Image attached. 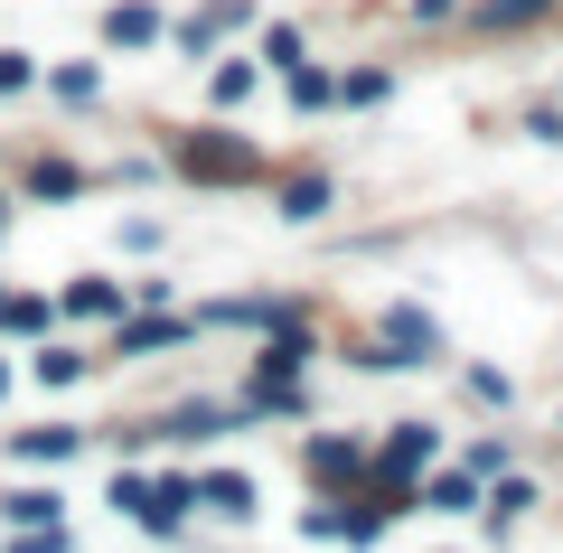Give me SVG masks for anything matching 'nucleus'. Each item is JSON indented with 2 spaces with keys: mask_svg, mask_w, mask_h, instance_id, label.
<instances>
[{
  "mask_svg": "<svg viewBox=\"0 0 563 553\" xmlns=\"http://www.w3.org/2000/svg\"><path fill=\"white\" fill-rule=\"evenodd\" d=\"M179 169L188 178H244V169H254V151H244V141H188Z\"/></svg>",
  "mask_w": 563,
  "mask_h": 553,
  "instance_id": "nucleus-1",
  "label": "nucleus"
},
{
  "mask_svg": "<svg viewBox=\"0 0 563 553\" xmlns=\"http://www.w3.org/2000/svg\"><path fill=\"white\" fill-rule=\"evenodd\" d=\"M385 347H395L385 366H422V347H432V319H422V310H385Z\"/></svg>",
  "mask_w": 563,
  "mask_h": 553,
  "instance_id": "nucleus-2",
  "label": "nucleus"
},
{
  "mask_svg": "<svg viewBox=\"0 0 563 553\" xmlns=\"http://www.w3.org/2000/svg\"><path fill=\"white\" fill-rule=\"evenodd\" d=\"M103 38H113V47H151V38H161V10H141V0H132V10L103 20Z\"/></svg>",
  "mask_w": 563,
  "mask_h": 553,
  "instance_id": "nucleus-3",
  "label": "nucleus"
},
{
  "mask_svg": "<svg viewBox=\"0 0 563 553\" xmlns=\"http://www.w3.org/2000/svg\"><path fill=\"white\" fill-rule=\"evenodd\" d=\"M422 497H432L442 516H470V507H479V469H451V478H432Z\"/></svg>",
  "mask_w": 563,
  "mask_h": 553,
  "instance_id": "nucleus-4",
  "label": "nucleus"
},
{
  "mask_svg": "<svg viewBox=\"0 0 563 553\" xmlns=\"http://www.w3.org/2000/svg\"><path fill=\"white\" fill-rule=\"evenodd\" d=\"M422 460H432V432H422V422H404V432H395V451H385L376 469H385V478H404V469H422Z\"/></svg>",
  "mask_w": 563,
  "mask_h": 553,
  "instance_id": "nucleus-5",
  "label": "nucleus"
},
{
  "mask_svg": "<svg viewBox=\"0 0 563 553\" xmlns=\"http://www.w3.org/2000/svg\"><path fill=\"white\" fill-rule=\"evenodd\" d=\"M198 497H207L217 516H244V507H254V478H244V469H235V478H207Z\"/></svg>",
  "mask_w": 563,
  "mask_h": 553,
  "instance_id": "nucleus-6",
  "label": "nucleus"
},
{
  "mask_svg": "<svg viewBox=\"0 0 563 553\" xmlns=\"http://www.w3.org/2000/svg\"><path fill=\"white\" fill-rule=\"evenodd\" d=\"M66 310H76V319H113L122 291H113V281H76V291H66Z\"/></svg>",
  "mask_w": 563,
  "mask_h": 553,
  "instance_id": "nucleus-7",
  "label": "nucleus"
},
{
  "mask_svg": "<svg viewBox=\"0 0 563 553\" xmlns=\"http://www.w3.org/2000/svg\"><path fill=\"white\" fill-rule=\"evenodd\" d=\"M301 366H310V338H273V356H263V385L301 376Z\"/></svg>",
  "mask_w": 563,
  "mask_h": 553,
  "instance_id": "nucleus-8",
  "label": "nucleus"
},
{
  "mask_svg": "<svg viewBox=\"0 0 563 553\" xmlns=\"http://www.w3.org/2000/svg\"><path fill=\"white\" fill-rule=\"evenodd\" d=\"M113 507H132L141 526H161V488L151 478H113Z\"/></svg>",
  "mask_w": 563,
  "mask_h": 553,
  "instance_id": "nucleus-9",
  "label": "nucleus"
},
{
  "mask_svg": "<svg viewBox=\"0 0 563 553\" xmlns=\"http://www.w3.org/2000/svg\"><path fill=\"white\" fill-rule=\"evenodd\" d=\"M76 451V432H66V422H47V432H20V460H66Z\"/></svg>",
  "mask_w": 563,
  "mask_h": 553,
  "instance_id": "nucleus-10",
  "label": "nucleus"
},
{
  "mask_svg": "<svg viewBox=\"0 0 563 553\" xmlns=\"http://www.w3.org/2000/svg\"><path fill=\"white\" fill-rule=\"evenodd\" d=\"M10 516H20V526H57V497H47V488H20V497H10Z\"/></svg>",
  "mask_w": 563,
  "mask_h": 553,
  "instance_id": "nucleus-11",
  "label": "nucleus"
},
{
  "mask_svg": "<svg viewBox=\"0 0 563 553\" xmlns=\"http://www.w3.org/2000/svg\"><path fill=\"white\" fill-rule=\"evenodd\" d=\"M310 469H320V478H357V451H347V441H320V451H310Z\"/></svg>",
  "mask_w": 563,
  "mask_h": 553,
  "instance_id": "nucleus-12",
  "label": "nucleus"
}]
</instances>
